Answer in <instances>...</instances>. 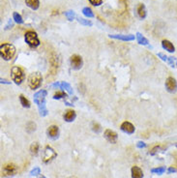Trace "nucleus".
<instances>
[{
  "mask_svg": "<svg viewBox=\"0 0 177 178\" xmlns=\"http://www.w3.org/2000/svg\"><path fill=\"white\" fill-rule=\"evenodd\" d=\"M16 53V48L12 44H2L0 46V54L4 60L8 61L12 59Z\"/></svg>",
  "mask_w": 177,
  "mask_h": 178,
  "instance_id": "1",
  "label": "nucleus"
},
{
  "mask_svg": "<svg viewBox=\"0 0 177 178\" xmlns=\"http://www.w3.org/2000/svg\"><path fill=\"white\" fill-rule=\"evenodd\" d=\"M42 81H43V77H42V75L39 72L32 73L28 77V85L31 89L34 90V89H37V88L40 87Z\"/></svg>",
  "mask_w": 177,
  "mask_h": 178,
  "instance_id": "2",
  "label": "nucleus"
},
{
  "mask_svg": "<svg viewBox=\"0 0 177 178\" xmlns=\"http://www.w3.org/2000/svg\"><path fill=\"white\" fill-rule=\"evenodd\" d=\"M11 76L13 82H15L16 84H21L24 80V73L22 71V69L19 68L18 66H15L12 68Z\"/></svg>",
  "mask_w": 177,
  "mask_h": 178,
  "instance_id": "3",
  "label": "nucleus"
},
{
  "mask_svg": "<svg viewBox=\"0 0 177 178\" xmlns=\"http://www.w3.org/2000/svg\"><path fill=\"white\" fill-rule=\"evenodd\" d=\"M24 39H25V42L27 43V45L31 47H37L39 45H40V40H39L38 35L34 31H27L25 33Z\"/></svg>",
  "mask_w": 177,
  "mask_h": 178,
  "instance_id": "4",
  "label": "nucleus"
},
{
  "mask_svg": "<svg viewBox=\"0 0 177 178\" xmlns=\"http://www.w3.org/2000/svg\"><path fill=\"white\" fill-rule=\"evenodd\" d=\"M18 169L17 166L15 164L12 163H9L3 166V169H2V173L6 176V177H11L17 174Z\"/></svg>",
  "mask_w": 177,
  "mask_h": 178,
  "instance_id": "5",
  "label": "nucleus"
},
{
  "mask_svg": "<svg viewBox=\"0 0 177 178\" xmlns=\"http://www.w3.org/2000/svg\"><path fill=\"white\" fill-rule=\"evenodd\" d=\"M57 156L56 152L52 149L51 146H47L45 148V151H44V156H43V162L45 164H47L52 162L54 158Z\"/></svg>",
  "mask_w": 177,
  "mask_h": 178,
  "instance_id": "6",
  "label": "nucleus"
},
{
  "mask_svg": "<svg viewBox=\"0 0 177 178\" xmlns=\"http://www.w3.org/2000/svg\"><path fill=\"white\" fill-rule=\"evenodd\" d=\"M165 89L170 93H175L177 91V82L174 77H169L165 81Z\"/></svg>",
  "mask_w": 177,
  "mask_h": 178,
  "instance_id": "7",
  "label": "nucleus"
},
{
  "mask_svg": "<svg viewBox=\"0 0 177 178\" xmlns=\"http://www.w3.org/2000/svg\"><path fill=\"white\" fill-rule=\"evenodd\" d=\"M70 62H71V66L74 70H80L83 65V61H82L81 56L77 55V54H74L71 56Z\"/></svg>",
  "mask_w": 177,
  "mask_h": 178,
  "instance_id": "8",
  "label": "nucleus"
},
{
  "mask_svg": "<svg viewBox=\"0 0 177 178\" xmlns=\"http://www.w3.org/2000/svg\"><path fill=\"white\" fill-rule=\"evenodd\" d=\"M47 95V90H40L37 93L34 94V103L38 106H40L42 104H45L46 97Z\"/></svg>",
  "mask_w": 177,
  "mask_h": 178,
  "instance_id": "9",
  "label": "nucleus"
},
{
  "mask_svg": "<svg viewBox=\"0 0 177 178\" xmlns=\"http://www.w3.org/2000/svg\"><path fill=\"white\" fill-rule=\"evenodd\" d=\"M104 136L106 137V140L109 141V142H111V143H116V141H117V138H118V136H117V134L115 133V132H113V131H111V130H110V129H107V130H106L105 131V134H104Z\"/></svg>",
  "mask_w": 177,
  "mask_h": 178,
  "instance_id": "10",
  "label": "nucleus"
},
{
  "mask_svg": "<svg viewBox=\"0 0 177 178\" xmlns=\"http://www.w3.org/2000/svg\"><path fill=\"white\" fill-rule=\"evenodd\" d=\"M121 130L126 133V134H129V135H132L135 133V126L131 123V122H128V121H125L121 124L120 126Z\"/></svg>",
  "mask_w": 177,
  "mask_h": 178,
  "instance_id": "11",
  "label": "nucleus"
},
{
  "mask_svg": "<svg viewBox=\"0 0 177 178\" xmlns=\"http://www.w3.org/2000/svg\"><path fill=\"white\" fill-rule=\"evenodd\" d=\"M110 38L112 39H117V40H121V41H134L135 40V35L129 34V35H122V34H113V35H109Z\"/></svg>",
  "mask_w": 177,
  "mask_h": 178,
  "instance_id": "12",
  "label": "nucleus"
},
{
  "mask_svg": "<svg viewBox=\"0 0 177 178\" xmlns=\"http://www.w3.org/2000/svg\"><path fill=\"white\" fill-rule=\"evenodd\" d=\"M47 135L50 137L53 138V140H55V138L58 137L59 136V128L55 125H52L48 127L47 129Z\"/></svg>",
  "mask_w": 177,
  "mask_h": 178,
  "instance_id": "13",
  "label": "nucleus"
},
{
  "mask_svg": "<svg viewBox=\"0 0 177 178\" xmlns=\"http://www.w3.org/2000/svg\"><path fill=\"white\" fill-rule=\"evenodd\" d=\"M131 172H132V178H143V172L140 167L139 166H133Z\"/></svg>",
  "mask_w": 177,
  "mask_h": 178,
  "instance_id": "14",
  "label": "nucleus"
},
{
  "mask_svg": "<svg viewBox=\"0 0 177 178\" xmlns=\"http://www.w3.org/2000/svg\"><path fill=\"white\" fill-rule=\"evenodd\" d=\"M162 47L164 49L168 51L169 52H175V47H174L173 44L171 42H170L169 40H163L162 41Z\"/></svg>",
  "mask_w": 177,
  "mask_h": 178,
  "instance_id": "15",
  "label": "nucleus"
},
{
  "mask_svg": "<svg viewBox=\"0 0 177 178\" xmlns=\"http://www.w3.org/2000/svg\"><path fill=\"white\" fill-rule=\"evenodd\" d=\"M136 12H137V16H139L141 19L145 18L146 17V8L144 6V4L142 3H140L136 7Z\"/></svg>",
  "mask_w": 177,
  "mask_h": 178,
  "instance_id": "16",
  "label": "nucleus"
},
{
  "mask_svg": "<svg viewBox=\"0 0 177 178\" xmlns=\"http://www.w3.org/2000/svg\"><path fill=\"white\" fill-rule=\"evenodd\" d=\"M64 120L67 122H72L75 120V118L76 117V114L74 111H67L64 114Z\"/></svg>",
  "mask_w": 177,
  "mask_h": 178,
  "instance_id": "17",
  "label": "nucleus"
},
{
  "mask_svg": "<svg viewBox=\"0 0 177 178\" xmlns=\"http://www.w3.org/2000/svg\"><path fill=\"white\" fill-rule=\"evenodd\" d=\"M25 4L32 10H38L40 7V1L39 0H25Z\"/></svg>",
  "mask_w": 177,
  "mask_h": 178,
  "instance_id": "18",
  "label": "nucleus"
},
{
  "mask_svg": "<svg viewBox=\"0 0 177 178\" xmlns=\"http://www.w3.org/2000/svg\"><path fill=\"white\" fill-rule=\"evenodd\" d=\"M136 39H137V42H139L140 45H142V46H148L149 42L148 40L144 37L142 36V34H140V32H137L136 33Z\"/></svg>",
  "mask_w": 177,
  "mask_h": 178,
  "instance_id": "19",
  "label": "nucleus"
},
{
  "mask_svg": "<svg viewBox=\"0 0 177 178\" xmlns=\"http://www.w3.org/2000/svg\"><path fill=\"white\" fill-rule=\"evenodd\" d=\"M60 88L61 89H64L65 91H67L68 93H69V95H73V88L71 87V85L69 84L68 82H61V84H60Z\"/></svg>",
  "mask_w": 177,
  "mask_h": 178,
  "instance_id": "20",
  "label": "nucleus"
},
{
  "mask_svg": "<svg viewBox=\"0 0 177 178\" xmlns=\"http://www.w3.org/2000/svg\"><path fill=\"white\" fill-rule=\"evenodd\" d=\"M76 21L80 22L81 24L84 25V26H92V25H93L92 22H90L89 19H85V18H83V17H76Z\"/></svg>",
  "mask_w": 177,
  "mask_h": 178,
  "instance_id": "21",
  "label": "nucleus"
},
{
  "mask_svg": "<svg viewBox=\"0 0 177 178\" xmlns=\"http://www.w3.org/2000/svg\"><path fill=\"white\" fill-rule=\"evenodd\" d=\"M38 108H39V112H40L41 116H47V115L48 111L47 110V107H46V103L42 104L40 106H38Z\"/></svg>",
  "mask_w": 177,
  "mask_h": 178,
  "instance_id": "22",
  "label": "nucleus"
},
{
  "mask_svg": "<svg viewBox=\"0 0 177 178\" xmlns=\"http://www.w3.org/2000/svg\"><path fill=\"white\" fill-rule=\"evenodd\" d=\"M19 101H21V104L22 105L23 107H26V108H29V107H30V102H29L23 95H21V96H19Z\"/></svg>",
  "mask_w": 177,
  "mask_h": 178,
  "instance_id": "23",
  "label": "nucleus"
},
{
  "mask_svg": "<svg viewBox=\"0 0 177 178\" xmlns=\"http://www.w3.org/2000/svg\"><path fill=\"white\" fill-rule=\"evenodd\" d=\"M82 14L87 17H94V13L92 12V10L89 7H84L82 9Z\"/></svg>",
  "mask_w": 177,
  "mask_h": 178,
  "instance_id": "24",
  "label": "nucleus"
},
{
  "mask_svg": "<svg viewBox=\"0 0 177 178\" xmlns=\"http://www.w3.org/2000/svg\"><path fill=\"white\" fill-rule=\"evenodd\" d=\"M13 19H14V22L17 24H22L23 23V19H22V17L19 15L18 13H14L13 14Z\"/></svg>",
  "mask_w": 177,
  "mask_h": 178,
  "instance_id": "25",
  "label": "nucleus"
},
{
  "mask_svg": "<svg viewBox=\"0 0 177 178\" xmlns=\"http://www.w3.org/2000/svg\"><path fill=\"white\" fill-rule=\"evenodd\" d=\"M151 172L152 173H156V174H158V175L164 174L165 172V166H160V167H156V169H152Z\"/></svg>",
  "mask_w": 177,
  "mask_h": 178,
  "instance_id": "26",
  "label": "nucleus"
},
{
  "mask_svg": "<svg viewBox=\"0 0 177 178\" xmlns=\"http://www.w3.org/2000/svg\"><path fill=\"white\" fill-rule=\"evenodd\" d=\"M65 16H66L68 21H70V22L74 21L75 17H76V14H75L74 11H72V10H69V11L65 12Z\"/></svg>",
  "mask_w": 177,
  "mask_h": 178,
  "instance_id": "27",
  "label": "nucleus"
},
{
  "mask_svg": "<svg viewBox=\"0 0 177 178\" xmlns=\"http://www.w3.org/2000/svg\"><path fill=\"white\" fill-rule=\"evenodd\" d=\"M36 130V124L34 122H28L26 125V131L28 133H32Z\"/></svg>",
  "mask_w": 177,
  "mask_h": 178,
  "instance_id": "28",
  "label": "nucleus"
},
{
  "mask_svg": "<svg viewBox=\"0 0 177 178\" xmlns=\"http://www.w3.org/2000/svg\"><path fill=\"white\" fill-rule=\"evenodd\" d=\"M30 151L33 155H37L38 154V151H39V144L37 142H33L30 146Z\"/></svg>",
  "mask_w": 177,
  "mask_h": 178,
  "instance_id": "29",
  "label": "nucleus"
},
{
  "mask_svg": "<svg viewBox=\"0 0 177 178\" xmlns=\"http://www.w3.org/2000/svg\"><path fill=\"white\" fill-rule=\"evenodd\" d=\"M51 64H52V68L54 69V71H56V70H57V68H58V65H59V63H58V59H57L56 56L51 58Z\"/></svg>",
  "mask_w": 177,
  "mask_h": 178,
  "instance_id": "30",
  "label": "nucleus"
},
{
  "mask_svg": "<svg viewBox=\"0 0 177 178\" xmlns=\"http://www.w3.org/2000/svg\"><path fill=\"white\" fill-rule=\"evenodd\" d=\"M65 97H66V93H65V92H63V91H58L57 93L54 94L53 99H54V100H60V99L65 98Z\"/></svg>",
  "mask_w": 177,
  "mask_h": 178,
  "instance_id": "31",
  "label": "nucleus"
},
{
  "mask_svg": "<svg viewBox=\"0 0 177 178\" xmlns=\"http://www.w3.org/2000/svg\"><path fill=\"white\" fill-rule=\"evenodd\" d=\"M92 130H93L95 133H100V132H101V126H100V124L93 122V123H92Z\"/></svg>",
  "mask_w": 177,
  "mask_h": 178,
  "instance_id": "32",
  "label": "nucleus"
},
{
  "mask_svg": "<svg viewBox=\"0 0 177 178\" xmlns=\"http://www.w3.org/2000/svg\"><path fill=\"white\" fill-rule=\"evenodd\" d=\"M30 174L32 176H37L39 174H41V170H40V167H35V169H33L30 172Z\"/></svg>",
  "mask_w": 177,
  "mask_h": 178,
  "instance_id": "33",
  "label": "nucleus"
},
{
  "mask_svg": "<svg viewBox=\"0 0 177 178\" xmlns=\"http://www.w3.org/2000/svg\"><path fill=\"white\" fill-rule=\"evenodd\" d=\"M104 0H89V2L93 5V6H100L103 3Z\"/></svg>",
  "mask_w": 177,
  "mask_h": 178,
  "instance_id": "34",
  "label": "nucleus"
},
{
  "mask_svg": "<svg viewBox=\"0 0 177 178\" xmlns=\"http://www.w3.org/2000/svg\"><path fill=\"white\" fill-rule=\"evenodd\" d=\"M14 26V22H13V19H9L6 26H5V30H8V29L12 28Z\"/></svg>",
  "mask_w": 177,
  "mask_h": 178,
  "instance_id": "35",
  "label": "nucleus"
},
{
  "mask_svg": "<svg viewBox=\"0 0 177 178\" xmlns=\"http://www.w3.org/2000/svg\"><path fill=\"white\" fill-rule=\"evenodd\" d=\"M158 57H159V58H161L163 61H166V62H168V59H169V57L166 56L165 54H164L163 52H159V53H158Z\"/></svg>",
  "mask_w": 177,
  "mask_h": 178,
  "instance_id": "36",
  "label": "nucleus"
},
{
  "mask_svg": "<svg viewBox=\"0 0 177 178\" xmlns=\"http://www.w3.org/2000/svg\"><path fill=\"white\" fill-rule=\"evenodd\" d=\"M168 63L170 65V67H175V64H174V58H173V57H169V59H168Z\"/></svg>",
  "mask_w": 177,
  "mask_h": 178,
  "instance_id": "37",
  "label": "nucleus"
},
{
  "mask_svg": "<svg viewBox=\"0 0 177 178\" xmlns=\"http://www.w3.org/2000/svg\"><path fill=\"white\" fill-rule=\"evenodd\" d=\"M136 146L139 147V148H145L146 147V144L143 142V141H139L136 143Z\"/></svg>",
  "mask_w": 177,
  "mask_h": 178,
  "instance_id": "38",
  "label": "nucleus"
},
{
  "mask_svg": "<svg viewBox=\"0 0 177 178\" xmlns=\"http://www.w3.org/2000/svg\"><path fill=\"white\" fill-rule=\"evenodd\" d=\"M176 171H177V169H175V167H173V166L169 167V170H168L169 173H172V172H176Z\"/></svg>",
  "mask_w": 177,
  "mask_h": 178,
  "instance_id": "39",
  "label": "nucleus"
},
{
  "mask_svg": "<svg viewBox=\"0 0 177 178\" xmlns=\"http://www.w3.org/2000/svg\"><path fill=\"white\" fill-rule=\"evenodd\" d=\"M60 84H61V82H55V83H53V84H52V88H58V87H60Z\"/></svg>",
  "mask_w": 177,
  "mask_h": 178,
  "instance_id": "40",
  "label": "nucleus"
},
{
  "mask_svg": "<svg viewBox=\"0 0 177 178\" xmlns=\"http://www.w3.org/2000/svg\"><path fill=\"white\" fill-rule=\"evenodd\" d=\"M159 148H160V146H156V147H154L153 149H152V151L150 152V154H151V155H154V154L157 152V150H159Z\"/></svg>",
  "mask_w": 177,
  "mask_h": 178,
  "instance_id": "41",
  "label": "nucleus"
},
{
  "mask_svg": "<svg viewBox=\"0 0 177 178\" xmlns=\"http://www.w3.org/2000/svg\"><path fill=\"white\" fill-rule=\"evenodd\" d=\"M1 83H4V84H11V82H8V81H6V80H3V78H1Z\"/></svg>",
  "mask_w": 177,
  "mask_h": 178,
  "instance_id": "42",
  "label": "nucleus"
},
{
  "mask_svg": "<svg viewBox=\"0 0 177 178\" xmlns=\"http://www.w3.org/2000/svg\"><path fill=\"white\" fill-rule=\"evenodd\" d=\"M39 178H46L45 176H40V177H39Z\"/></svg>",
  "mask_w": 177,
  "mask_h": 178,
  "instance_id": "43",
  "label": "nucleus"
},
{
  "mask_svg": "<svg viewBox=\"0 0 177 178\" xmlns=\"http://www.w3.org/2000/svg\"><path fill=\"white\" fill-rule=\"evenodd\" d=\"M176 67H177V62H176Z\"/></svg>",
  "mask_w": 177,
  "mask_h": 178,
  "instance_id": "44",
  "label": "nucleus"
},
{
  "mask_svg": "<svg viewBox=\"0 0 177 178\" xmlns=\"http://www.w3.org/2000/svg\"><path fill=\"white\" fill-rule=\"evenodd\" d=\"M70 178H75V177H70Z\"/></svg>",
  "mask_w": 177,
  "mask_h": 178,
  "instance_id": "45",
  "label": "nucleus"
}]
</instances>
